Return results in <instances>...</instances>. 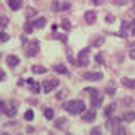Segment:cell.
<instances>
[{
  "mask_svg": "<svg viewBox=\"0 0 135 135\" xmlns=\"http://www.w3.org/2000/svg\"><path fill=\"white\" fill-rule=\"evenodd\" d=\"M4 78H6V74H4V72H2V70H0V81H2Z\"/></svg>",
  "mask_w": 135,
  "mask_h": 135,
  "instance_id": "cell-37",
  "label": "cell"
},
{
  "mask_svg": "<svg viewBox=\"0 0 135 135\" xmlns=\"http://www.w3.org/2000/svg\"><path fill=\"white\" fill-rule=\"evenodd\" d=\"M104 20H106V23H114L115 18H114V15H106V16H104Z\"/></svg>",
  "mask_w": 135,
  "mask_h": 135,
  "instance_id": "cell-29",
  "label": "cell"
},
{
  "mask_svg": "<svg viewBox=\"0 0 135 135\" xmlns=\"http://www.w3.org/2000/svg\"><path fill=\"white\" fill-rule=\"evenodd\" d=\"M94 2V6H101V4H103V0H92Z\"/></svg>",
  "mask_w": 135,
  "mask_h": 135,
  "instance_id": "cell-36",
  "label": "cell"
},
{
  "mask_svg": "<svg viewBox=\"0 0 135 135\" xmlns=\"http://www.w3.org/2000/svg\"><path fill=\"white\" fill-rule=\"evenodd\" d=\"M54 38H58V40H61V42H67V36H65V34H56V32H54Z\"/></svg>",
  "mask_w": 135,
  "mask_h": 135,
  "instance_id": "cell-32",
  "label": "cell"
},
{
  "mask_svg": "<svg viewBox=\"0 0 135 135\" xmlns=\"http://www.w3.org/2000/svg\"><path fill=\"white\" fill-rule=\"evenodd\" d=\"M27 85L31 86V92H34V94H40V85L36 83L34 79H27Z\"/></svg>",
  "mask_w": 135,
  "mask_h": 135,
  "instance_id": "cell-13",
  "label": "cell"
},
{
  "mask_svg": "<svg viewBox=\"0 0 135 135\" xmlns=\"http://www.w3.org/2000/svg\"><path fill=\"white\" fill-rule=\"evenodd\" d=\"M95 18H97V15H95L94 11H86V13H85V22H86V23H94Z\"/></svg>",
  "mask_w": 135,
  "mask_h": 135,
  "instance_id": "cell-10",
  "label": "cell"
},
{
  "mask_svg": "<svg viewBox=\"0 0 135 135\" xmlns=\"http://www.w3.org/2000/svg\"><path fill=\"white\" fill-rule=\"evenodd\" d=\"M32 23H34V27H36V29H42V27H45V25H47V18L38 16L36 20H32Z\"/></svg>",
  "mask_w": 135,
  "mask_h": 135,
  "instance_id": "cell-9",
  "label": "cell"
},
{
  "mask_svg": "<svg viewBox=\"0 0 135 135\" xmlns=\"http://www.w3.org/2000/svg\"><path fill=\"white\" fill-rule=\"evenodd\" d=\"M23 117H25V119H27V121H31L32 117H34V114H32V110H27V112H25V115H23Z\"/></svg>",
  "mask_w": 135,
  "mask_h": 135,
  "instance_id": "cell-30",
  "label": "cell"
},
{
  "mask_svg": "<svg viewBox=\"0 0 135 135\" xmlns=\"http://www.w3.org/2000/svg\"><path fill=\"white\" fill-rule=\"evenodd\" d=\"M106 94H108V95H115V86L114 85H110V86L106 88Z\"/></svg>",
  "mask_w": 135,
  "mask_h": 135,
  "instance_id": "cell-28",
  "label": "cell"
},
{
  "mask_svg": "<svg viewBox=\"0 0 135 135\" xmlns=\"http://www.w3.org/2000/svg\"><path fill=\"white\" fill-rule=\"evenodd\" d=\"M0 58H2V54H0Z\"/></svg>",
  "mask_w": 135,
  "mask_h": 135,
  "instance_id": "cell-39",
  "label": "cell"
},
{
  "mask_svg": "<svg viewBox=\"0 0 135 135\" xmlns=\"http://www.w3.org/2000/svg\"><path fill=\"white\" fill-rule=\"evenodd\" d=\"M108 126L112 128V132H115V130L121 126V119H117V117H112V119L108 121Z\"/></svg>",
  "mask_w": 135,
  "mask_h": 135,
  "instance_id": "cell-11",
  "label": "cell"
},
{
  "mask_svg": "<svg viewBox=\"0 0 135 135\" xmlns=\"http://www.w3.org/2000/svg\"><path fill=\"white\" fill-rule=\"evenodd\" d=\"M4 25H7V18H6V16L0 18V27H4Z\"/></svg>",
  "mask_w": 135,
  "mask_h": 135,
  "instance_id": "cell-34",
  "label": "cell"
},
{
  "mask_svg": "<svg viewBox=\"0 0 135 135\" xmlns=\"http://www.w3.org/2000/svg\"><path fill=\"white\" fill-rule=\"evenodd\" d=\"M51 9L54 13H61V11H69L70 9V4L69 2H60V0H54L51 4Z\"/></svg>",
  "mask_w": 135,
  "mask_h": 135,
  "instance_id": "cell-4",
  "label": "cell"
},
{
  "mask_svg": "<svg viewBox=\"0 0 135 135\" xmlns=\"http://www.w3.org/2000/svg\"><path fill=\"white\" fill-rule=\"evenodd\" d=\"M103 42H104V38H103V36H99V38H95V42H94L92 45H94V47H101Z\"/></svg>",
  "mask_w": 135,
  "mask_h": 135,
  "instance_id": "cell-25",
  "label": "cell"
},
{
  "mask_svg": "<svg viewBox=\"0 0 135 135\" xmlns=\"http://www.w3.org/2000/svg\"><path fill=\"white\" fill-rule=\"evenodd\" d=\"M83 78L88 79V81H99V79H103V74L101 72H86Z\"/></svg>",
  "mask_w": 135,
  "mask_h": 135,
  "instance_id": "cell-8",
  "label": "cell"
},
{
  "mask_svg": "<svg viewBox=\"0 0 135 135\" xmlns=\"http://www.w3.org/2000/svg\"><path fill=\"white\" fill-rule=\"evenodd\" d=\"M70 27H72V25H70V22H69V20H61V29H63V31H69Z\"/></svg>",
  "mask_w": 135,
  "mask_h": 135,
  "instance_id": "cell-23",
  "label": "cell"
},
{
  "mask_svg": "<svg viewBox=\"0 0 135 135\" xmlns=\"http://www.w3.org/2000/svg\"><path fill=\"white\" fill-rule=\"evenodd\" d=\"M130 56H132V58H133V60H135V49H133V51H132V52H130Z\"/></svg>",
  "mask_w": 135,
  "mask_h": 135,
  "instance_id": "cell-38",
  "label": "cell"
},
{
  "mask_svg": "<svg viewBox=\"0 0 135 135\" xmlns=\"http://www.w3.org/2000/svg\"><path fill=\"white\" fill-rule=\"evenodd\" d=\"M124 121L133 123V121H135V112H126V114H124Z\"/></svg>",
  "mask_w": 135,
  "mask_h": 135,
  "instance_id": "cell-21",
  "label": "cell"
},
{
  "mask_svg": "<svg viewBox=\"0 0 135 135\" xmlns=\"http://www.w3.org/2000/svg\"><path fill=\"white\" fill-rule=\"evenodd\" d=\"M43 114H45V117H47V119H54V110H52V108H47Z\"/></svg>",
  "mask_w": 135,
  "mask_h": 135,
  "instance_id": "cell-24",
  "label": "cell"
},
{
  "mask_svg": "<svg viewBox=\"0 0 135 135\" xmlns=\"http://www.w3.org/2000/svg\"><path fill=\"white\" fill-rule=\"evenodd\" d=\"M65 110L69 112V114H83L85 112V103L81 99H74V101H69V103H65Z\"/></svg>",
  "mask_w": 135,
  "mask_h": 135,
  "instance_id": "cell-1",
  "label": "cell"
},
{
  "mask_svg": "<svg viewBox=\"0 0 135 135\" xmlns=\"http://www.w3.org/2000/svg\"><path fill=\"white\" fill-rule=\"evenodd\" d=\"M95 61L99 63V65H103V63H104V56H103V54H101V52H99V54L95 56Z\"/></svg>",
  "mask_w": 135,
  "mask_h": 135,
  "instance_id": "cell-27",
  "label": "cell"
},
{
  "mask_svg": "<svg viewBox=\"0 0 135 135\" xmlns=\"http://www.w3.org/2000/svg\"><path fill=\"white\" fill-rule=\"evenodd\" d=\"M114 110H115V104H108L104 108V117H110V115L114 114Z\"/></svg>",
  "mask_w": 135,
  "mask_h": 135,
  "instance_id": "cell-19",
  "label": "cell"
},
{
  "mask_svg": "<svg viewBox=\"0 0 135 135\" xmlns=\"http://www.w3.org/2000/svg\"><path fill=\"white\" fill-rule=\"evenodd\" d=\"M121 83L124 85V86H128V88H135V79H130V78H123V79H121Z\"/></svg>",
  "mask_w": 135,
  "mask_h": 135,
  "instance_id": "cell-15",
  "label": "cell"
},
{
  "mask_svg": "<svg viewBox=\"0 0 135 135\" xmlns=\"http://www.w3.org/2000/svg\"><path fill=\"white\" fill-rule=\"evenodd\" d=\"M32 29H34L32 20H27V23H25V32H32Z\"/></svg>",
  "mask_w": 135,
  "mask_h": 135,
  "instance_id": "cell-22",
  "label": "cell"
},
{
  "mask_svg": "<svg viewBox=\"0 0 135 135\" xmlns=\"http://www.w3.org/2000/svg\"><path fill=\"white\" fill-rule=\"evenodd\" d=\"M85 92L90 95L92 108H97V106H101V103H103V95L99 94V90H95V88H85Z\"/></svg>",
  "mask_w": 135,
  "mask_h": 135,
  "instance_id": "cell-2",
  "label": "cell"
},
{
  "mask_svg": "<svg viewBox=\"0 0 135 135\" xmlns=\"http://www.w3.org/2000/svg\"><path fill=\"white\" fill-rule=\"evenodd\" d=\"M25 47H27V51H25L27 56H36L38 51H40V42H38V40H32V42H29Z\"/></svg>",
  "mask_w": 135,
  "mask_h": 135,
  "instance_id": "cell-5",
  "label": "cell"
},
{
  "mask_svg": "<svg viewBox=\"0 0 135 135\" xmlns=\"http://www.w3.org/2000/svg\"><path fill=\"white\" fill-rule=\"evenodd\" d=\"M4 112H6V103H2V101H0V115L4 114Z\"/></svg>",
  "mask_w": 135,
  "mask_h": 135,
  "instance_id": "cell-35",
  "label": "cell"
},
{
  "mask_svg": "<svg viewBox=\"0 0 135 135\" xmlns=\"http://www.w3.org/2000/svg\"><path fill=\"white\" fill-rule=\"evenodd\" d=\"M65 124H67V119H63V117H60V119L54 121V126H56V128H65Z\"/></svg>",
  "mask_w": 135,
  "mask_h": 135,
  "instance_id": "cell-18",
  "label": "cell"
},
{
  "mask_svg": "<svg viewBox=\"0 0 135 135\" xmlns=\"http://www.w3.org/2000/svg\"><path fill=\"white\" fill-rule=\"evenodd\" d=\"M58 85H60V81H58L56 78H54V79H47V81L43 83V90H45V92H52Z\"/></svg>",
  "mask_w": 135,
  "mask_h": 135,
  "instance_id": "cell-6",
  "label": "cell"
},
{
  "mask_svg": "<svg viewBox=\"0 0 135 135\" xmlns=\"http://www.w3.org/2000/svg\"><path fill=\"white\" fill-rule=\"evenodd\" d=\"M31 70L34 74H45V72H47V69H45V67H42V65H32Z\"/></svg>",
  "mask_w": 135,
  "mask_h": 135,
  "instance_id": "cell-16",
  "label": "cell"
},
{
  "mask_svg": "<svg viewBox=\"0 0 135 135\" xmlns=\"http://www.w3.org/2000/svg\"><path fill=\"white\" fill-rule=\"evenodd\" d=\"M31 16H36V9H27V18Z\"/></svg>",
  "mask_w": 135,
  "mask_h": 135,
  "instance_id": "cell-33",
  "label": "cell"
},
{
  "mask_svg": "<svg viewBox=\"0 0 135 135\" xmlns=\"http://www.w3.org/2000/svg\"><path fill=\"white\" fill-rule=\"evenodd\" d=\"M6 61H7L9 67H16V65L20 63V60H18L16 56H7V58H6Z\"/></svg>",
  "mask_w": 135,
  "mask_h": 135,
  "instance_id": "cell-14",
  "label": "cell"
},
{
  "mask_svg": "<svg viewBox=\"0 0 135 135\" xmlns=\"http://www.w3.org/2000/svg\"><path fill=\"white\" fill-rule=\"evenodd\" d=\"M114 133H115V135H123V133H126V130H124V128H123V126H119V128L115 130Z\"/></svg>",
  "mask_w": 135,
  "mask_h": 135,
  "instance_id": "cell-31",
  "label": "cell"
},
{
  "mask_svg": "<svg viewBox=\"0 0 135 135\" xmlns=\"http://www.w3.org/2000/svg\"><path fill=\"white\" fill-rule=\"evenodd\" d=\"M16 114V104L15 103H11L7 108H6V115H9V117H13V115Z\"/></svg>",
  "mask_w": 135,
  "mask_h": 135,
  "instance_id": "cell-17",
  "label": "cell"
},
{
  "mask_svg": "<svg viewBox=\"0 0 135 135\" xmlns=\"http://www.w3.org/2000/svg\"><path fill=\"white\" fill-rule=\"evenodd\" d=\"M7 40H9V34H6L4 31H0V43H2V42H7Z\"/></svg>",
  "mask_w": 135,
  "mask_h": 135,
  "instance_id": "cell-26",
  "label": "cell"
},
{
  "mask_svg": "<svg viewBox=\"0 0 135 135\" xmlns=\"http://www.w3.org/2000/svg\"><path fill=\"white\" fill-rule=\"evenodd\" d=\"M7 6H9L13 11H18L22 7V0H7Z\"/></svg>",
  "mask_w": 135,
  "mask_h": 135,
  "instance_id": "cell-12",
  "label": "cell"
},
{
  "mask_svg": "<svg viewBox=\"0 0 135 135\" xmlns=\"http://www.w3.org/2000/svg\"><path fill=\"white\" fill-rule=\"evenodd\" d=\"M54 70H56L58 74H67V72H69L65 65H54Z\"/></svg>",
  "mask_w": 135,
  "mask_h": 135,
  "instance_id": "cell-20",
  "label": "cell"
},
{
  "mask_svg": "<svg viewBox=\"0 0 135 135\" xmlns=\"http://www.w3.org/2000/svg\"><path fill=\"white\" fill-rule=\"evenodd\" d=\"M88 58H90V49H83V51L78 54V58H76L74 65H76V67H81V69H83V67H86V65L90 63V61H88Z\"/></svg>",
  "mask_w": 135,
  "mask_h": 135,
  "instance_id": "cell-3",
  "label": "cell"
},
{
  "mask_svg": "<svg viewBox=\"0 0 135 135\" xmlns=\"http://www.w3.org/2000/svg\"><path fill=\"white\" fill-rule=\"evenodd\" d=\"M81 119H83L85 123H92L94 119H95V110H85L83 114H81Z\"/></svg>",
  "mask_w": 135,
  "mask_h": 135,
  "instance_id": "cell-7",
  "label": "cell"
}]
</instances>
